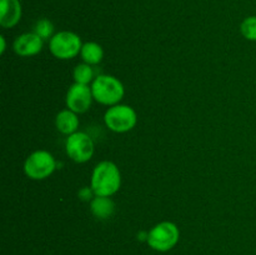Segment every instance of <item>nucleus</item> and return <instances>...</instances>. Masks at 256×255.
Masks as SVG:
<instances>
[{"label": "nucleus", "instance_id": "f257e3e1", "mask_svg": "<svg viewBox=\"0 0 256 255\" xmlns=\"http://www.w3.org/2000/svg\"><path fill=\"white\" fill-rule=\"evenodd\" d=\"M122 185V174L112 162L105 160L94 168L90 186L96 196H112Z\"/></svg>", "mask_w": 256, "mask_h": 255}, {"label": "nucleus", "instance_id": "f03ea898", "mask_svg": "<svg viewBox=\"0 0 256 255\" xmlns=\"http://www.w3.org/2000/svg\"><path fill=\"white\" fill-rule=\"evenodd\" d=\"M92 92L95 102L112 106L122 102L125 94V88L118 78L102 74L98 75L92 82Z\"/></svg>", "mask_w": 256, "mask_h": 255}, {"label": "nucleus", "instance_id": "7ed1b4c3", "mask_svg": "<svg viewBox=\"0 0 256 255\" xmlns=\"http://www.w3.org/2000/svg\"><path fill=\"white\" fill-rule=\"evenodd\" d=\"M180 238L179 228L172 222H162L155 225L148 235V244L156 252H165L178 244Z\"/></svg>", "mask_w": 256, "mask_h": 255}, {"label": "nucleus", "instance_id": "20e7f679", "mask_svg": "<svg viewBox=\"0 0 256 255\" xmlns=\"http://www.w3.org/2000/svg\"><path fill=\"white\" fill-rule=\"evenodd\" d=\"M56 169L52 154L46 150H36L26 158L24 162V172L32 180H42L49 178Z\"/></svg>", "mask_w": 256, "mask_h": 255}, {"label": "nucleus", "instance_id": "39448f33", "mask_svg": "<svg viewBox=\"0 0 256 255\" xmlns=\"http://www.w3.org/2000/svg\"><path fill=\"white\" fill-rule=\"evenodd\" d=\"M105 125L114 132H128L136 125V112L129 105L116 104L110 106L104 115Z\"/></svg>", "mask_w": 256, "mask_h": 255}, {"label": "nucleus", "instance_id": "423d86ee", "mask_svg": "<svg viewBox=\"0 0 256 255\" xmlns=\"http://www.w3.org/2000/svg\"><path fill=\"white\" fill-rule=\"evenodd\" d=\"M82 48V39L72 32H60L52 35L49 42L50 52L55 58L62 60H69L80 54Z\"/></svg>", "mask_w": 256, "mask_h": 255}, {"label": "nucleus", "instance_id": "0eeeda50", "mask_svg": "<svg viewBox=\"0 0 256 255\" xmlns=\"http://www.w3.org/2000/svg\"><path fill=\"white\" fill-rule=\"evenodd\" d=\"M66 155L75 162H86L94 154V142L92 138L82 132H76L68 135L65 142Z\"/></svg>", "mask_w": 256, "mask_h": 255}, {"label": "nucleus", "instance_id": "6e6552de", "mask_svg": "<svg viewBox=\"0 0 256 255\" xmlns=\"http://www.w3.org/2000/svg\"><path fill=\"white\" fill-rule=\"evenodd\" d=\"M66 106L76 114L88 112L94 100L92 86L74 82L66 92Z\"/></svg>", "mask_w": 256, "mask_h": 255}, {"label": "nucleus", "instance_id": "1a4fd4ad", "mask_svg": "<svg viewBox=\"0 0 256 255\" xmlns=\"http://www.w3.org/2000/svg\"><path fill=\"white\" fill-rule=\"evenodd\" d=\"M14 52L19 56H34L42 49V39L36 32H25L15 39Z\"/></svg>", "mask_w": 256, "mask_h": 255}, {"label": "nucleus", "instance_id": "9d476101", "mask_svg": "<svg viewBox=\"0 0 256 255\" xmlns=\"http://www.w3.org/2000/svg\"><path fill=\"white\" fill-rule=\"evenodd\" d=\"M22 18L19 0H0V25L5 29L14 28Z\"/></svg>", "mask_w": 256, "mask_h": 255}, {"label": "nucleus", "instance_id": "9b49d317", "mask_svg": "<svg viewBox=\"0 0 256 255\" xmlns=\"http://www.w3.org/2000/svg\"><path fill=\"white\" fill-rule=\"evenodd\" d=\"M55 125H56V129L62 134L72 135L78 132V128H79V118H78L76 112H72L70 109L62 110L56 115Z\"/></svg>", "mask_w": 256, "mask_h": 255}, {"label": "nucleus", "instance_id": "f8f14e48", "mask_svg": "<svg viewBox=\"0 0 256 255\" xmlns=\"http://www.w3.org/2000/svg\"><path fill=\"white\" fill-rule=\"evenodd\" d=\"M90 210L99 219H109L115 212V202L110 196H95L90 202Z\"/></svg>", "mask_w": 256, "mask_h": 255}, {"label": "nucleus", "instance_id": "ddd939ff", "mask_svg": "<svg viewBox=\"0 0 256 255\" xmlns=\"http://www.w3.org/2000/svg\"><path fill=\"white\" fill-rule=\"evenodd\" d=\"M80 56H82V62L85 64L89 65H96L104 58V50H102V45L98 42H89L82 44V52H80Z\"/></svg>", "mask_w": 256, "mask_h": 255}, {"label": "nucleus", "instance_id": "4468645a", "mask_svg": "<svg viewBox=\"0 0 256 255\" xmlns=\"http://www.w3.org/2000/svg\"><path fill=\"white\" fill-rule=\"evenodd\" d=\"M72 76L78 84L89 85L90 82H94V72L92 69V65L85 64V62L76 65L74 72H72Z\"/></svg>", "mask_w": 256, "mask_h": 255}, {"label": "nucleus", "instance_id": "2eb2a0df", "mask_svg": "<svg viewBox=\"0 0 256 255\" xmlns=\"http://www.w3.org/2000/svg\"><path fill=\"white\" fill-rule=\"evenodd\" d=\"M240 32L245 39L256 42V16H249L240 25Z\"/></svg>", "mask_w": 256, "mask_h": 255}, {"label": "nucleus", "instance_id": "dca6fc26", "mask_svg": "<svg viewBox=\"0 0 256 255\" xmlns=\"http://www.w3.org/2000/svg\"><path fill=\"white\" fill-rule=\"evenodd\" d=\"M42 40L45 39H52V32H54V25L50 20L42 19L35 24V32Z\"/></svg>", "mask_w": 256, "mask_h": 255}, {"label": "nucleus", "instance_id": "f3484780", "mask_svg": "<svg viewBox=\"0 0 256 255\" xmlns=\"http://www.w3.org/2000/svg\"><path fill=\"white\" fill-rule=\"evenodd\" d=\"M96 196L94 192V190L92 189V186H84L79 190V198L82 202H92L94 198Z\"/></svg>", "mask_w": 256, "mask_h": 255}, {"label": "nucleus", "instance_id": "a211bd4d", "mask_svg": "<svg viewBox=\"0 0 256 255\" xmlns=\"http://www.w3.org/2000/svg\"><path fill=\"white\" fill-rule=\"evenodd\" d=\"M0 42H2V48H0V54H4L5 52V49H6V42H5V38L0 36Z\"/></svg>", "mask_w": 256, "mask_h": 255}]
</instances>
